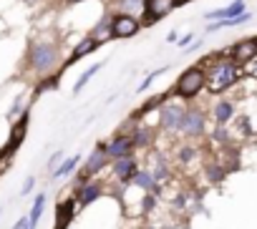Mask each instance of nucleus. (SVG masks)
I'll list each match as a JSON object with an SVG mask.
<instances>
[{
	"label": "nucleus",
	"mask_w": 257,
	"mask_h": 229,
	"mask_svg": "<svg viewBox=\"0 0 257 229\" xmlns=\"http://www.w3.org/2000/svg\"><path fill=\"white\" fill-rule=\"evenodd\" d=\"M207 63V91L212 93H224L229 91L244 73V66L234 63L232 58H224L222 53H217L214 61H204Z\"/></svg>",
	"instance_id": "nucleus-1"
},
{
	"label": "nucleus",
	"mask_w": 257,
	"mask_h": 229,
	"mask_svg": "<svg viewBox=\"0 0 257 229\" xmlns=\"http://www.w3.org/2000/svg\"><path fill=\"white\" fill-rule=\"evenodd\" d=\"M58 161H61V151L51 156V164H48V169H51V171H56V164H58Z\"/></svg>",
	"instance_id": "nucleus-28"
},
{
	"label": "nucleus",
	"mask_w": 257,
	"mask_h": 229,
	"mask_svg": "<svg viewBox=\"0 0 257 229\" xmlns=\"http://www.w3.org/2000/svg\"><path fill=\"white\" fill-rule=\"evenodd\" d=\"M101 68H103V63H96V66H91L88 71H83V73H81V78H78V81H76V86H73V93H78V91L88 83V78H91L93 73H98Z\"/></svg>",
	"instance_id": "nucleus-20"
},
{
	"label": "nucleus",
	"mask_w": 257,
	"mask_h": 229,
	"mask_svg": "<svg viewBox=\"0 0 257 229\" xmlns=\"http://www.w3.org/2000/svg\"><path fill=\"white\" fill-rule=\"evenodd\" d=\"M142 18L128 16V13H113L111 16V38L113 41H128L142 31Z\"/></svg>",
	"instance_id": "nucleus-4"
},
{
	"label": "nucleus",
	"mask_w": 257,
	"mask_h": 229,
	"mask_svg": "<svg viewBox=\"0 0 257 229\" xmlns=\"http://www.w3.org/2000/svg\"><path fill=\"white\" fill-rule=\"evenodd\" d=\"M179 6L177 0H144V16H142V26L149 28L154 23H159L162 18H167L169 13H174Z\"/></svg>",
	"instance_id": "nucleus-5"
},
{
	"label": "nucleus",
	"mask_w": 257,
	"mask_h": 229,
	"mask_svg": "<svg viewBox=\"0 0 257 229\" xmlns=\"http://www.w3.org/2000/svg\"><path fill=\"white\" fill-rule=\"evenodd\" d=\"M184 113H187V111H184L182 103H164L162 111H159V124H162V129H167V131L182 129Z\"/></svg>",
	"instance_id": "nucleus-7"
},
{
	"label": "nucleus",
	"mask_w": 257,
	"mask_h": 229,
	"mask_svg": "<svg viewBox=\"0 0 257 229\" xmlns=\"http://www.w3.org/2000/svg\"><path fill=\"white\" fill-rule=\"evenodd\" d=\"M16 229H33V224H31V216H23V219L16 224Z\"/></svg>",
	"instance_id": "nucleus-25"
},
{
	"label": "nucleus",
	"mask_w": 257,
	"mask_h": 229,
	"mask_svg": "<svg viewBox=\"0 0 257 229\" xmlns=\"http://www.w3.org/2000/svg\"><path fill=\"white\" fill-rule=\"evenodd\" d=\"M113 171H116V176H118V179L128 181V179H134V174H137L139 169H137V161H134L132 156H126V159H116Z\"/></svg>",
	"instance_id": "nucleus-13"
},
{
	"label": "nucleus",
	"mask_w": 257,
	"mask_h": 229,
	"mask_svg": "<svg viewBox=\"0 0 257 229\" xmlns=\"http://www.w3.org/2000/svg\"><path fill=\"white\" fill-rule=\"evenodd\" d=\"M182 131L187 136H199L204 131V113L199 108H189L184 113V121H182Z\"/></svg>",
	"instance_id": "nucleus-8"
},
{
	"label": "nucleus",
	"mask_w": 257,
	"mask_h": 229,
	"mask_svg": "<svg viewBox=\"0 0 257 229\" xmlns=\"http://www.w3.org/2000/svg\"><path fill=\"white\" fill-rule=\"evenodd\" d=\"M192 38H194V33H187V36H184V38L179 41V48H187V46L192 43Z\"/></svg>",
	"instance_id": "nucleus-27"
},
{
	"label": "nucleus",
	"mask_w": 257,
	"mask_h": 229,
	"mask_svg": "<svg viewBox=\"0 0 257 229\" xmlns=\"http://www.w3.org/2000/svg\"><path fill=\"white\" fill-rule=\"evenodd\" d=\"M43 204H46V194H38L36 201H33V209H31V224H33V226L38 224V219H41V214H43Z\"/></svg>",
	"instance_id": "nucleus-21"
},
{
	"label": "nucleus",
	"mask_w": 257,
	"mask_h": 229,
	"mask_svg": "<svg viewBox=\"0 0 257 229\" xmlns=\"http://www.w3.org/2000/svg\"><path fill=\"white\" fill-rule=\"evenodd\" d=\"M209 176H212V179H222V169H214V166H212V169H209Z\"/></svg>",
	"instance_id": "nucleus-30"
},
{
	"label": "nucleus",
	"mask_w": 257,
	"mask_h": 229,
	"mask_svg": "<svg viewBox=\"0 0 257 229\" xmlns=\"http://www.w3.org/2000/svg\"><path fill=\"white\" fill-rule=\"evenodd\" d=\"M224 58H232L234 63L239 66H247L257 58V36L254 38H244V41H237L234 46H229L227 51H222Z\"/></svg>",
	"instance_id": "nucleus-6"
},
{
	"label": "nucleus",
	"mask_w": 257,
	"mask_h": 229,
	"mask_svg": "<svg viewBox=\"0 0 257 229\" xmlns=\"http://www.w3.org/2000/svg\"><path fill=\"white\" fill-rule=\"evenodd\" d=\"M98 46H103V41H98V38H93V36H88V38H83L76 48H73V53L68 56V61L63 63V66H73L76 61H81V58H86L88 53H93Z\"/></svg>",
	"instance_id": "nucleus-11"
},
{
	"label": "nucleus",
	"mask_w": 257,
	"mask_h": 229,
	"mask_svg": "<svg viewBox=\"0 0 257 229\" xmlns=\"http://www.w3.org/2000/svg\"><path fill=\"white\" fill-rule=\"evenodd\" d=\"M199 48H202V41H197V46H189V48H187V53H197Z\"/></svg>",
	"instance_id": "nucleus-31"
},
{
	"label": "nucleus",
	"mask_w": 257,
	"mask_h": 229,
	"mask_svg": "<svg viewBox=\"0 0 257 229\" xmlns=\"http://www.w3.org/2000/svg\"><path fill=\"white\" fill-rule=\"evenodd\" d=\"M242 13H247V11H244V0H232V3L224 6V8L209 11L207 18H209V21H229V18H237V16H242Z\"/></svg>",
	"instance_id": "nucleus-10"
},
{
	"label": "nucleus",
	"mask_w": 257,
	"mask_h": 229,
	"mask_svg": "<svg viewBox=\"0 0 257 229\" xmlns=\"http://www.w3.org/2000/svg\"><path fill=\"white\" fill-rule=\"evenodd\" d=\"M73 216V201H63L58 204V214H56V229H66L68 221Z\"/></svg>",
	"instance_id": "nucleus-15"
},
{
	"label": "nucleus",
	"mask_w": 257,
	"mask_h": 229,
	"mask_svg": "<svg viewBox=\"0 0 257 229\" xmlns=\"http://www.w3.org/2000/svg\"><path fill=\"white\" fill-rule=\"evenodd\" d=\"M23 3H36V0H23Z\"/></svg>",
	"instance_id": "nucleus-34"
},
{
	"label": "nucleus",
	"mask_w": 257,
	"mask_h": 229,
	"mask_svg": "<svg viewBox=\"0 0 257 229\" xmlns=\"http://www.w3.org/2000/svg\"><path fill=\"white\" fill-rule=\"evenodd\" d=\"M98 194H101L98 184H81V189H78V201H81V204H91Z\"/></svg>",
	"instance_id": "nucleus-17"
},
{
	"label": "nucleus",
	"mask_w": 257,
	"mask_h": 229,
	"mask_svg": "<svg viewBox=\"0 0 257 229\" xmlns=\"http://www.w3.org/2000/svg\"><path fill=\"white\" fill-rule=\"evenodd\" d=\"M134 149H137V144H134V139H128V136H118V139H113V141L106 146L108 156H113V159H126V156H132Z\"/></svg>",
	"instance_id": "nucleus-12"
},
{
	"label": "nucleus",
	"mask_w": 257,
	"mask_h": 229,
	"mask_svg": "<svg viewBox=\"0 0 257 229\" xmlns=\"http://www.w3.org/2000/svg\"><path fill=\"white\" fill-rule=\"evenodd\" d=\"M28 58H31L33 71H38V73H51V71L58 66V48H56L53 43L36 41V43L31 46Z\"/></svg>",
	"instance_id": "nucleus-3"
},
{
	"label": "nucleus",
	"mask_w": 257,
	"mask_h": 229,
	"mask_svg": "<svg viewBox=\"0 0 257 229\" xmlns=\"http://www.w3.org/2000/svg\"><path fill=\"white\" fill-rule=\"evenodd\" d=\"M113 6H116V13L134 16V13L144 11V0H113Z\"/></svg>",
	"instance_id": "nucleus-16"
},
{
	"label": "nucleus",
	"mask_w": 257,
	"mask_h": 229,
	"mask_svg": "<svg viewBox=\"0 0 257 229\" xmlns=\"http://www.w3.org/2000/svg\"><path fill=\"white\" fill-rule=\"evenodd\" d=\"M26 129H28V113H23L21 121L13 126V131H11V141H8V146L3 149V154H0V161H3L6 156H11V154L21 146V141H23V136H26Z\"/></svg>",
	"instance_id": "nucleus-9"
},
{
	"label": "nucleus",
	"mask_w": 257,
	"mask_h": 229,
	"mask_svg": "<svg viewBox=\"0 0 257 229\" xmlns=\"http://www.w3.org/2000/svg\"><path fill=\"white\" fill-rule=\"evenodd\" d=\"M132 181H134L137 186H142V189H149V191H157V186H154V176H152V174H147V171H137Z\"/></svg>",
	"instance_id": "nucleus-19"
},
{
	"label": "nucleus",
	"mask_w": 257,
	"mask_h": 229,
	"mask_svg": "<svg viewBox=\"0 0 257 229\" xmlns=\"http://www.w3.org/2000/svg\"><path fill=\"white\" fill-rule=\"evenodd\" d=\"M56 86H58V78H48V81H43V86H38V88H36V93H43V91L56 88Z\"/></svg>",
	"instance_id": "nucleus-24"
},
{
	"label": "nucleus",
	"mask_w": 257,
	"mask_h": 229,
	"mask_svg": "<svg viewBox=\"0 0 257 229\" xmlns=\"http://www.w3.org/2000/svg\"><path fill=\"white\" fill-rule=\"evenodd\" d=\"M33 184H36V179H33V176H28V179H26V184H23V194H28V191L33 189Z\"/></svg>",
	"instance_id": "nucleus-29"
},
{
	"label": "nucleus",
	"mask_w": 257,
	"mask_h": 229,
	"mask_svg": "<svg viewBox=\"0 0 257 229\" xmlns=\"http://www.w3.org/2000/svg\"><path fill=\"white\" fill-rule=\"evenodd\" d=\"M152 136H154L152 129H144V126H142V129H137V134H134V144H137V146H149V144H152Z\"/></svg>",
	"instance_id": "nucleus-22"
},
{
	"label": "nucleus",
	"mask_w": 257,
	"mask_h": 229,
	"mask_svg": "<svg viewBox=\"0 0 257 229\" xmlns=\"http://www.w3.org/2000/svg\"><path fill=\"white\" fill-rule=\"evenodd\" d=\"M244 68H247V73H249V76H252V78H257V58H254V61H252V63H247V66H244Z\"/></svg>",
	"instance_id": "nucleus-26"
},
{
	"label": "nucleus",
	"mask_w": 257,
	"mask_h": 229,
	"mask_svg": "<svg viewBox=\"0 0 257 229\" xmlns=\"http://www.w3.org/2000/svg\"><path fill=\"white\" fill-rule=\"evenodd\" d=\"M76 164H78V156H71V159H66V161H63V166H61V169H56L53 174H56V176H66V174H71V171L76 169Z\"/></svg>",
	"instance_id": "nucleus-23"
},
{
	"label": "nucleus",
	"mask_w": 257,
	"mask_h": 229,
	"mask_svg": "<svg viewBox=\"0 0 257 229\" xmlns=\"http://www.w3.org/2000/svg\"><path fill=\"white\" fill-rule=\"evenodd\" d=\"M232 103L229 101H219L217 106H214V119H217V124H227L229 119H232Z\"/></svg>",
	"instance_id": "nucleus-18"
},
{
	"label": "nucleus",
	"mask_w": 257,
	"mask_h": 229,
	"mask_svg": "<svg viewBox=\"0 0 257 229\" xmlns=\"http://www.w3.org/2000/svg\"><path fill=\"white\" fill-rule=\"evenodd\" d=\"M202 88H207V71L204 66H189L179 73L174 83V93L179 98H194Z\"/></svg>",
	"instance_id": "nucleus-2"
},
{
	"label": "nucleus",
	"mask_w": 257,
	"mask_h": 229,
	"mask_svg": "<svg viewBox=\"0 0 257 229\" xmlns=\"http://www.w3.org/2000/svg\"><path fill=\"white\" fill-rule=\"evenodd\" d=\"M68 6H76V3H83V0H66Z\"/></svg>",
	"instance_id": "nucleus-33"
},
{
	"label": "nucleus",
	"mask_w": 257,
	"mask_h": 229,
	"mask_svg": "<svg viewBox=\"0 0 257 229\" xmlns=\"http://www.w3.org/2000/svg\"><path fill=\"white\" fill-rule=\"evenodd\" d=\"M189 3H192V0H177V6H179V8H184V6H189Z\"/></svg>",
	"instance_id": "nucleus-32"
},
{
	"label": "nucleus",
	"mask_w": 257,
	"mask_h": 229,
	"mask_svg": "<svg viewBox=\"0 0 257 229\" xmlns=\"http://www.w3.org/2000/svg\"><path fill=\"white\" fill-rule=\"evenodd\" d=\"M106 156H108V151H106L103 146H98V149H96V151L88 156V164H86V171H83V174L88 176V174H96V171H101V169H103V164H106Z\"/></svg>",
	"instance_id": "nucleus-14"
}]
</instances>
